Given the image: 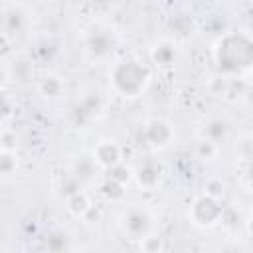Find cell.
Here are the masks:
<instances>
[{"mask_svg":"<svg viewBox=\"0 0 253 253\" xmlns=\"http://www.w3.org/2000/svg\"><path fill=\"white\" fill-rule=\"evenodd\" d=\"M211 59L219 73L239 75L253 67V36L243 30L223 32L211 45Z\"/></svg>","mask_w":253,"mask_h":253,"instance_id":"6da1fadb","label":"cell"},{"mask_svg":"<svg viewBox=\"0 0 253 253\" xmlns=\"http://www.w3.org/2000/svg\"><path fill=\"white\" fill-rule=\"evenodd\" d=\"M152 81L150 67L136 59V57H123L117 59L109 69V85L115 95L121 99H138L146 93L148 85Z\"/></svg>","mask_w":253,"mask_h":253,"instance_id":"7a4b0ae2","label":"cell"},{"mask_svg":"<svg viewBox=\"0 0 253 253\" xmlns=\"http://www.w3.org/2000/svg\"><path fill=\"white\" fill-rule=\"evenodd\" d=\"M81 47L89 61H93V63L109 61L115 55V51L119 49V36L115 32V28H111L103 22H93L83 30Z\"/></svg>","mask_w":253,"mask_h":253,"instance_id":"3957f363","label":"cell"},{"mask_svg":"<svg viewBox=\"0 0 253 253\" xmlns=\"http://www.w3.org/2000/svg\"><path fill=\"white\" fill-rule=\"evenodd\" d=\"M221 215H223L221 200H215L204 192L200 196H196L192 200V204L188 206V219L192 225H196L200 229L215 227L217 223H221Z\"/></svg>","mask_w":253,"mask_h":253,"instance_id":"277c9868","label":"cell"},{"mask_svg":"<svg viewBox=\"0 0 253 253\" xmlns=\"http://www.w3.org/2000/svg\"><path fill=\"white\" fill-rule=\"evenodd\" d=\"M119 229L123 231L125 237L138 241L140 237L154 231V215L150 213V210H146L142 206H130L121 213Z\"/></svg>","mask_w":253,"mask_h":253,"instance_id":"5b68a950","label":"cell"},{"mask_svg":"<svg viewBox=\"0 0 253 253\" xmlns=\"http://www.w3.org/2000/svg\"><path fill=\"white\" fill-rule=\"evenodd\" d=\"M142 140L144 144L154 150V152H162V150H168L174 140H176V130L172 126L170 121L162 119V117H154V119H148L144 125H142Z\"/></svg>","mask_w":253,"mask_h":253,"instance_id":"8992f818","label":"cell"},{"mask_svg":"<svg viewBox=\"0 0 253 253\" xmlns=\"http://www.w3.org/2000/svg\"><path fill=\"white\" fill-rule=\"evenodd\" d=\"M30 10L18 2H10L2 12V32L4 36H22L30 30Z\"/></svg>","mask_w":253,"mask_h":253,"instance_id":"52a82bcc","label":"cell"},{"mask_svg":"<svg viewBox=\"0 0 253 253\" xmlns=\"http://www.w3.org/2000/svg\"><path fill=\"white\" fill-rule=\"evenodd\" d=\"M132 182L140 192H154L162 182V164L156 158H144L132 168Z\"/></svg>","mask_w":253,"mask_h":253,"instance_id":"ba28073f","label":"cell"},{"mask_svg":"<svg viewBox=\"0 0 253 253\" xmlns=\"http://www.w3.org/2000/svg\"><path fill=\"white\" fill-rule=\"evenodd\" d=\"M91 158L95 160V164L109 172L113 166L121 164L123 162V146L115 140V138H101L93 150H91Z\"/></svg>","mask_w":253,"mask_h":253,"instance_id":"9c48e42d","label":"cell"},{"mask_svg":"<svg viewBox=\"0 0 253 253\" xmlns=\"http://www.w3.org/2000/svg\"><path fill=\"white\" fill-rule=\"evenodd\" d=\"M59 57H61V43L53 36H38L30 43V59L40 65L53 63Z\"/></svg>","mask_w":253,"mask_h":253,"instance_id":"30bf717a","label":"cell"},{"mask_svg":"<svg viewBox=\"0 0 253 253\" xmlns=\"http://www.w3.org/2000/svg\"><path fill=\"white\" fill-rule=\"evenodd\" d=\"M105 109V103L101 99L99 93H87L83 95L71 109V119L73 123L79 126V125H87L91 123L93 119H97Z\"/></svg>","mask_w":253,"mask_h":253,"instance_id":"8fae6325","label":"cell"},{"mask_svg":"<svg viewBox=\"0 0 253 253\" xmlns=\"http://www.w3.org/2000/svg\"><path fill=\"white\" fill-rule=\"evenodd\" d=\"M148 57L150 61L160 67V69H170L176 59H178V45L174 40H168V38H162L158 42H154L148 49Z\"/></svg>","mask_w":253,"mask_h":253,"instance_id":"7c38bea8","label":"cell"},{"mask_svg":"<svg viewBox=\"0 0 253 253\" xmlns=\"http://www.w3.org/2000/svg\"><path fill=\"white\" fill-rule=\"evenodd\" d=\"M36 89H38V93H40L42 99L53 103V101L61 99V95L65 93V81L57 73H43L36 81Z\"/></svg>","mask_w":253,"mask_h":253,"instance_id":"4fadbf2b","label":"cell"},{"mask_svg":"<svg viewBox=\"0 0 253 253\" xmlns=\"http://www.w3.org/2000/svg\"><path fill=\"white\" fill-rule=\"evenodd\" d=\"M99 166L95 164V160L89 156H79L71 162L69 166V176H73L81 186H91L95 180H97V174H99Z\"/></svg>","mask_w":253,"mask_h":253,"instance_id":"5bb4252c","label":"cell"},{"mask_svg":"<svg viewBox=\"0 0 253 253\" xmlns=\"http://www.w3.org/2000/svg\"><path fill=\"white\" fill-rule=\"evenodd\" d=\"M200 134L206 136V138H210V140H213V142H217V144H221V142L229 140V136H231V125H229V121H225L221 117H210V119L204 121Z\"/></svg>","mask_w":253,"mask_h":253,"instance_id":"9a60e30c","label":"cell"},{"mask_svg":"<svg viewBox=\"0 0 253 253\" xmlns=\"http://www.w3.org/2000/svg\"><path fill=\"white\" fill-rule=\"evenodd\" d=\"M65 208H67V211H69L73 217L85 219V217L93 211V202H91V198H89L87 192L77 190V192H73V194H69V196L65 198Z\"/></svg>","mask_w":253,"mask_h":253,"instance_id":"2e32d148","label":"cell"},{"mask_svg":"<svg viewBox=\"0 0 253 253\" xmlns=\"http://www.w3.org/2000/svg\"><path fill=\"white\" fill-rule=\"evenodd\" d=\"M32 59H14L12 63H4V79H14V83H26L32 79Z\"/></svg>","mask_w":253,"mask_h":253,"instance_id":"e0dca14e","label":"cell"},{"mask_svg":"<svg viewBox=\"0 0 253 253\" xmlns=\"http://www.w3.org/2000/svg\"><path fill=\"white\" fill-rule=\"evenodd\" d=\"M219 148H221V144H217V142H213V140H210V138H206V136H202V134H200V136L194 140V144H192L194 156H196L198 160H202V162H211V160H215L217 154H219Z\"/></svg>","mask_w":253,"mask_h":253,"instance_id":"ac0fdd59","label":"cell"},{"mask_svg":"<svg viewBox=\"0 0 253 253\" xmlns=\"http://www.w3.org/2000/svg\"><path fill=\"white\" fill-rule=\"evenodd\" d=\"M99 190H101L103 198H105L107 202H113V204L123 202V200L126 198V184H123V182H119V180H113V178H109V176H107V180L101 184Z\"/></svg>","mask_w":253,"mask_h":253,"instance_id":"d6986e66","label":"cell"},{"mask_svg":"<svg viewBox=\"0 0 253 253\" xmlns=\"http://www.w3.org/2000/svg\"><path fill=\"white\" fill-rule=\"evenodd\" d=\"M20 168V158L16 154V150H2L0 154V172H2V178L8 180L12 178Z\"/></svg>","mask_w":253,"mask_h":253,"instance_id":"ffe728a7","label":"cell"},{"mask_svg":"<svg viewBox=\"0 0 253 253\" xmlns=\"http://www.w3.org/2000/svg\"><path fill=\"white\" fill-rule=\"evenodd\" d=\"M204 194L215 198V200H223L225 194H227V184L221 176H210L206 182H204Z\"/></svg>","mask_w":253,"mask_h":253,"instance_id":"44dd1931","label":"cell"},{"mask_svg":"<svg viewBox=\"0 0 253 253\" xmlns=\"http://www.w3.org/2000/svg\"><path fill=\"white\" fill-rule=\"evenodd\" d=\"M164 247H166V245H164V237H160V235L154 233V231H150L148 235H144V237L138 239V249L144 251V253H158V251H162Z\"/></svg>","mask_w":253,"mask_h":253,"instance_id":"7402d4cb","label":"cell"},{"mask_svg":"<svg viewBox=\"0 0 253 253\" xmlns=\"http://www.w3.org/2000/svg\"><path fill=\"white\" fill-rule=\"evenodd\" d=\"M229 87H231V79H227V75H223V73L211 77V81H210V91H211V95H215V97L227 95V93H229Z\"/></svg>","mask_w":253,"mask_h":253,"instance_id":"603a6c76","label":"cell"},{"mask_svg":"<svg viewBox=\"0 0 253 253\" xmlns=\"http://www.w3.org/2000/svg\"><path fill=\"white\" fill-rule=\"evenodd\" d=\"M235 154L245 162L253 160V136H243L235 142Z\"/></svg>","mask_w":253,"mask_h":253,"instance_id":"cb8c5ba5","label":"cell"},{"mask_svg":"<svg viewBox=\"0 0 253 253\" xmlns=\"http://www.w3.org/2000/svg\"><path fill=\"white\" fill-rule=\"evenodd\" d=\"M45 247L51 249V251H61V249H69V243H67V235L63 231H51L45 239Z\"/></svg>","mask_w":253,"mask_h":253,"instance_id":"d4e9b609","label":"cell"},{"mask_svg":"<svg viewBox=\"0 0 253 253\" xmlns=\"http://www.w3.org/2000/svg\"><path fill=\"white\" fill-rule=\"evenodd\" d=\"M109 178L119 180V182H123V184H128V182L132 180V168H128L125 162H121V164H117V166H113V168L109 170Z\"/></svg>","mask_w":253,"mask_h":253,"instance_id":"484cf974","label":"cell"},{"mask_svg":"<svg viewBox=\"0 0 253 253\" xmlns=\"http://www.w3.org/2000/svg\"><path fill=\"white\" fill-rule=\"evenodd\" d=\"M0 148H2V150H16V148H18V134H16V130H12L10 126H4V128H2V134H0Z\"/></svg>","mask_w":253,"mask_h":253,"instance_id":"4316f807","label":"cell"},{"mask_svg":"<svg viewBox=\"0 0 253 253\" xmlns=\"http://www.w3.org/2000/svg\"><path fill=\"white\" fill-rule=\"evenodd\" d=\"M239 101H241V105H243L249 113H253V83H247V85L243 87V91H241V95H239Z\"/></svg>","mask_w":253,"mask_h":253,"instance_id":"83f0119b","label":"cell"},{"mask_svg":"<svg viewBox=\"0 0 253 253\" xmlns=\"http://www.w3.org/2000/svg\"><path fill=\"white\" fill-rule=\"evenodd\" d=\"M87 4L93 12H109L115 8L117 0H87Z\"/></svg>","mask_w":253,"mask_h":253,"instance_id":"f1b7e54d","label":"cell"},{"mask_svg":"<svg viewBox=\"0 0 253 253\" xmlns=\"http://www.w3.org/2000/svg\"><path fill=\"white\" fill-rule=\"evenodd\" d=\"M243 182L253 190V160L245 162V166H243Z\"/></svg>","mask_w":253,"mask_h":253,"instance_id":"f546056e","label":"cell"},{"mask_svg":"<svg viewBox=\"0 0 253 253\" xmlns=\"http://www.w3.org/2000/svg\"><path fill=\"white\" fill-rule=\"evenodd\" d=\"M251 219H253V204H251Z\"/></svg>","mask_w":253,"mask_h":253,"instance_id":"4dcf8cb0","label":"cell"},{"mask_svg":"<svg viewBox=\"0 0 253 253\" xmlns=\"http://www.w3.org/2000/svg\"><path fill=\"white\" fill-rule=\"evenodd\" d=\"M251 2H253V0H251Z\"/></svg>","mask_w":253,"mask_h":253,"instance_id":"1f68e13d","label":"cell"},{"mask_svg":"<svg viewBox=\"0 0 253 253\" xmlns=\"http://www.w3.org/2000/svg\"><path fill=\"white\" fill-rule=\"evenodd\" d=\"M174 2H176V0H174Z\"/></svg>","mask_w":253,"mask_h":253,"instance_id":"d6a6232c","label":"cell"}]
</instances>
